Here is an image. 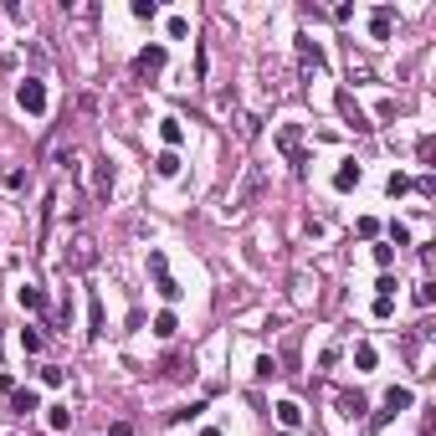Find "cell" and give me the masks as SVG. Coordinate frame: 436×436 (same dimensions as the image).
<instances>
[{"label": "cell", "mask_w": 436, "mask_h": 436, "mask_svg": "<svg viewBox=\"0 0 436 436\" xmlns=\"http://www.w3.org/2000/svg\"><path fill=\"white\" fill-rule=\"evenodd\" d=\"M272 144H277V154H283L287 165H308V154H303V124H277V134H272Z\"/></svg>", "instance_id": "6da1fadb"}, {"label": "cell", "mask_w": 436, "mask_h": 436, "mask_svg": "<svg viewBox=\"0 0 436 436\" xmlns=\"http://www.w3.org/2000/svg\"><path fill=\"white\" fill-rule=\"evenodd\" d=\"M149 277H154V293H160L165 303H175V298H180V283L169 277V262H165V252H160V246L149 252Z\"/></svg>", "instance_id": "7a4b0ae2"}, {"label": "cell", "mask_w": 436, "mask_h": 436, "mask_svg": "<svg viewBox=\"0 0 436 436\" xmlns=\"http://www.w3.org/2000/svg\"><path fill=\"white\" fill-rule=\"evenodd\" d=\"M16 103H21V108L31 113V118H42V113H47V87L36 83V77H26V83L16 87Z\"/></svg>", "instance_id": "3957f363"}, {"label": "cell", "mask_w": 436, "mask_h": 436, "mask_svg": "<svg viewBox=\"0 0 436 436\" xmlns=\"http://www.w3.org/2000/svg\"><path fill=\"white\" fill-rule=\"evenodd\" d=\"M411 405H416V390H411V385H390V390H385V411H380V421L411 411Z\"/></svg>", "instance_id": "277c9868"}, {"label": "cell", "mask_w": 436, "mask_h": 436, "mask_svg": "<svg viewBox=\"0 0 436 436\" xmlns=\"http://www.w3.org/2000/svg\"><path fill=\"white\" fill-rule=\"evenodd\" d=\"M134 72L139 77H154V72H165V47L154 42V47H144L139 57H134Z\"/></svg>", "instance_id": "5b68a950"}, {"label": "cell", "mask_w": 436, "mask_h": 436, "mask_svg": "<svg viewBox=\"0 0 436 436\" xmlns=\"http://www.w3.org/2000/svg\"><path fill=\"white\" fill-rule=\"evenodd\" d=\"M339 113L349 118V128H354V134H369V128H375V124L364 118V108H360V103L349 98V92H339Z\"/></svg>", "instance_id": "8992f818"}, {"label": "cell", "mask_w": 436, "mask_h": 436, "mask_svg": "<svg viewBox=\"0 0 436 436\" xmlns=\"http://www.w3.org/2000/svg\"><path fill=\"white\" fill-rule=\"evenodd\" d=\"M298 67H303V72H319V67H324V47L308 42V36H298Z\"/></svg>", "instance_id": "52a82bcc"}, {"label": "cell", "mask_w": 436, "mask_h": 436, "mask_svg": "<svg viewBox=\"0 0 436 436\" xmlns=\"http://www.w3.org/2000/svg\"><path fill=\"white\" fill-rule=\"evenodd\" d=\"M360 175H364V169H360V165H354V160H344V165H339V169H334V190H339V195H349V190H354V185H360Z\"/></svg>", "instance_id": "ba28073f"}, {"label": "cell", "mask_w": 436, "mask_h": 436, "mask_svg": "<svg viewBox=\"0 0 436 436\" xmlns=\"http://www.w3.org/2000/svg\"><path fill=\"white\" fill-rule=\"evenodd\" d=\"M92 262H98V252H92V242H87V236H83V242H72V267H77V272H87Z\"/></svg>", "instance_id": "9c48e42d"}, {"label": "cell", "mask_w": 436, "mask_h": 436, "mask_svg": "<svg viewBox=\"0 0 436 436\" xmlns=\"http://www.w3.org/2000/svg\"><path fill=\"white\" fill-rule=\"evenodd\" d=\"M16 298H21V308H26V313H42V308H47V293H42V287H31V283H26Z\"/></svg>", "instance_id": "30bf717a"}, {"label": "cell", "mask_w": 436, "mask_h": 436, "mask_svg": "<svg viewBox=\"0 0 436 436\" xmlns=\"http://www.w3.org/2000/svg\"><path fill=\"white\" fill-rule=\"evenodd\" d=\"M36 405H42V401H36V390H10V411H16V416H31Z\"/></svg>", "instance_id": "8fae6325"}, {"label": "cell", "mask_w": 436, "mask_h": 436, "mask_svg": "<svg viewBox=\"0 0 436 436\" xmlns=\"http://www.w3.org/2000/svg\"><path fill=\"white\" fill-rule=\"evenodd\" d=\"M92 190H98L103 201L113 195V165H108V160H103V165H98V175H92Z\"/></svg>", "instance_id": "7c38bea8"}, {"label": "cell", "mask_w": 436, "mask_h": 436, "mask_svg": "<svg viewBox=\"0 0 436 436\" xmlns=\"http://www.w3.org/2000/svg\"><path fill=\"white\" fill-rule=\"evenodd\" d=\"M339 405H344V416H349V421H360V416H364V395H354V390H339Z\"/></svg>", "instance_id": "4fadbf2b"}, {"label": "cell", "mask_w": 436, "mask_h": 436, "mask_svg": "<svg viewBox=\"0 0 436 436\" xmlns=\"http://www.w3.org/2000/svg\"><path fill=\"white\" fill-rule=\"evenodd\" d=\"M369 31H375V42H385V36H390V6H380L375 16H369Z\"/></svg>", "instance_id": "5bb4252c"}, {"label": "cell", "mask_w": 436, "mask_h": 436, "mask_svg": "<svg viewBox=\"0 0 436 436\" xmlns=\"http://www.w3.org/2000/svg\"><path fill=\"white\" fill-rule=\"evenodd\" d=\"M87 334H103V298H87Z\"/></svg>", "instance_id": "9a60e30c"}, {"label": "cell", "mask_w": 436, "mask_h": 436, "mask_svg": "<svg viewBox=\"0 0 436 436\" xmlns=\"http://www.w3.org/2000/svg\"><path fill=\"white\" fill-rule=\"evenodd\" d=\"M277 421H283V426H303V405L298 401H283V405H277Z\"/></svg>", "instance_id": "2e32d148"}, {"label": "cell", "mask_w": 436, "mask_h": 436, "mask_svg": "<svg viewBox=\"0 0 436 436\" xmlns=\"http://www.w3.org/2000/svg\"><path fill=\"white\" fill-rule=\"evenodd\" d=\"M154 169H160L165 180H175V175H180V154H175V149H165L160 160H154Z\"/></svg>", "instance_id": "e0dca14e"}, {"label": "cell", "mask_w": 436, "mask_h": 436, "mask_svg": "<svg viewBox=\"0 0 436 436\" xmlns=\"http://www.w3.org/2000/svg\"><path fill=\"white\" fill-rule=\"evenodd\" d=\"M47 426H51V431H67V426H72V411H67V405H51V411H47Z\"/></svg>", "instance_id": "ac0fdd59"}, {"label": "cell", "mask_w": 436, "mask_h": 436, "mask_svg": "<svg viewBox=\"0 0 436 436\" xmlns=\"http://www.w3.org/2000/svg\"><path fill=\"white\" fill-rule=\"evenodd\" d=\"M160 139L169 144V149H175V144L185 139V128H180V118H165V124H160Z\"/></svg>", "instance_id": "d6986e66"}, {"label": "cell", "mask_w": 436, "mask_h": 436, "mask_svg": "<svg viewBox=\"0 0 436 436\" xmlns=\"http://www.w3.org/2000/svg\"><path fill=\"white\" fill-rule=\"evenodd\" d=\"M175 313H160V319H154V334H160V339H175Z\"/></svg>", "instance_id": "ffe728a7"}, {"label": "cell", "mask_w": 436, "mask_h": 436, "mask_svg": "<svg viewBox=\"0 0 436 436\" xmlns=\"http://www.w3.org/2000/svg\"><path fill=\"white\" fill-rule=\"evenodd\" d=\"M354 364H360V369H375V344H354Z\"/></svg>", "instance_id": "44dd1931"}, {"label": "cell", "mask_w": 436, "mask_h": 436, "mask_svg": "<svg viewBox=\"0 0 436 436\" xmlns=\"http://www.w3.org/2000/svg\"><path fill=\"white\" fill-rule=\"evenodd\" d=\"M252 375H257V380H272V375H277V360H272V354H262V360H257V369H252Z\"/></svg>", "instance_id": "7402d4cb"}, {"label": "cell", "mask_w": 436, "mask_h": 436, "mask_svg": "<svg viewBox=\"0 0 436 436\" xmlns=\"http://www.w3.org/2000/svg\"><path fill=\"white\" fill-rule=\"evenodd\" d=\"M21 349L36 354V349H42V334H36V328H21Z\"/></svg>", "instance_id": "603a6c76"}, {"label": "cell", "mask_w": 436, "mask_h": 436, "mask_svg": "<svg viewBox=\"0 0 436 436\" xmlns=\"http://www.w3.org/2000/svg\"><path fill=\"white\" fill-rule=\"evenodd\" d=\"M185 31H190V26H185V16H169V36H175V42H185Z\"/></svg>", "instance_id": "cb8c5ba5"}, {"label": "cell", "mask_w": 436, "mask_h": 436, "mask_svg": "<svg viewBox=\"0 0 436 436\" xmlns=\"http://www.w3.org/2000/svg\"><path fill=\"white\" fill-rule=\"evenodd\" d=\"M385 190H390V195H405V190H411V180H405V175H390Z\"/></svg>", "instance_id": "d4e9b609"}, {"label": "cell", "mask_w": 436, "mask_h": 436, "mask_svg": "<svg viewBox=\"0 0 436 436\" xmlns=\"http://www.w3.org/2000/svg\"><path fill=\"white\" fill-rule=\"evenodd\" d=\"M375 262H380V267H390V262H395V246L380 242V246H375Z\"/></svg>", "instance_id": "484cf974"}]
</instances>
